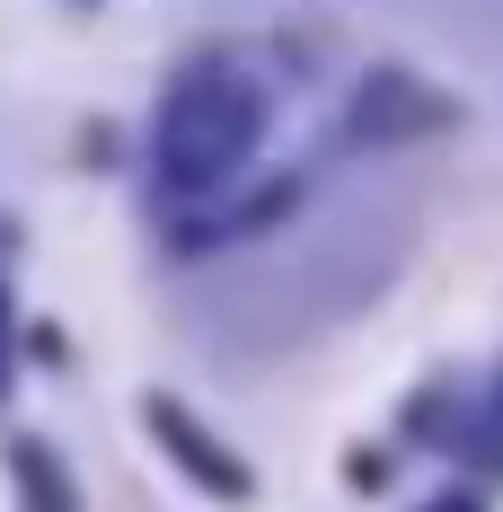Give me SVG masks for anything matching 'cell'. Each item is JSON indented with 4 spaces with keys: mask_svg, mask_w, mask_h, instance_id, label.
<instances>
[{
    "mask_svg": "<svg viewBox=\"0 0 503 512\" xmlns=\"http://www.w3.org/2000/svg\"><path fill=\"white\" fill-rule=\"evenodd\" d=\"M9 468H18V504H27V512H80V504H71V477L53 468L45 442H18V460H9Z\"/></svg>",
    "mask_w": 503,
    "mask_h": 512,
    "instance_id": "cell-3",
    "label": "cell"
},
{
    "mask_svg": "<svg viewBox=\"0 0 503 512\" xmlns=\"http://www.w3.org/2000/svg\"><path fill=\"white\" fill-rule=\"evenodd\" d=\"M0 371H9V283H0Z\"/></svg>",
    "mask_w": 503,
    "mask_h": 512,
    "instance_id": "cell-5",
    "label": "cell"
},
{
    "mask_svg": "<svg viewBox=\"0 0 503 512\" xmlns=\"http://www.w3.org/2000/svg\"><path fill=\"white\" fill-rule=\"evenodd\" d=\"M433 512H477V504H468V495H451V504H433Z\"/></svg>",
    "mask_w": 503,
    "mask_h": 512,
    "instance_id": "cell-6",
    "label": "cell"
},
{
    "mask_svg": "<svg viewBox=\"0 0 503 512\" xmlns=\"http://www.w3.org/2000/svg\"><path fill=\"white\" fill-rule=\"evenodd\" d=\"M274 124V89L256 80V62L239 53H195L151 124V195L159 212H212L265 151Z\"/></svg>",
    "mask_w": 503,
    "mask_h": 512,
    "instance_id": "cell-1",
    "label": "cell"
},
{
    "mask_svg": "<svg viewBox=\"0 0 503 512\" xmlns=\"http://www.w3.org/2000/svg\"><path fill=\"white\" fill-rule=\"evenodd\" d=\"M486 451L503 460V398H495V415H486Z\"/></svg>",
    "mask_w": 503,
    "mask_h": 512,
    "instance_id": "cell-4",
    "label": "cell"
},
{
    "mask_svg": "<svg viewBox=\"0 0 503 512\" xmlns=\"http://www.w3.org/2000/svg\"><path fill=\"white\" fill-rule=\"evenodd\" d=\"M151 424H159V442H168L177 460L195 468L203 486H221V495H239V486H248V477L230 468V451H221V442H203L195 424H186V407H168V398H151Z\"/></svg>",
    "mask_w": 503,
    "mask_h": 512,
    "instance_id": "cell-2",
    "label": "cell"
}]
</instances>
